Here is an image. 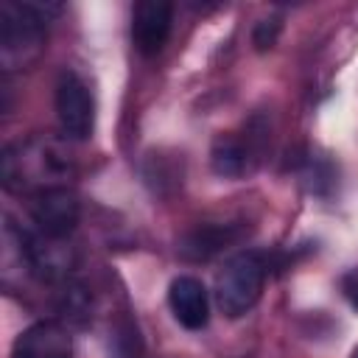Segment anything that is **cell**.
Instances as JSON below:
<instances>
[{"mask_svg":"<svg viewBox=\"0 0 358 358\" xmlns=\"http://www.w3.org/2000/svg\"><path fill=\"white\" fill-rule=\"evenodd\" d=\"M235 227L224 224H201L196 229H190L182 243H179V255L187 257V260H210L213 255H218L229 241H235Z\"/></svg>","mask_w":358,"mask_h":358,"instance_id":"obj_10","label":"cell"},{"mask_svg":"<svg viewBox=\"0 0 358 358\" xmlns=\"http://www.w3.org/2000/svg\"><path fill=\"white\" fill-rule=\"evenodd\" d=\"M168 305L173 319L187 330H204L210 322V294L199 277L179 274L168 288Z\"/></svg>","mask_w":358,"mask_h":358,"instance_id":"obj_8","label":"cell"},{"mask_svg":"<svg viewBox=\"0 0 358 358\" xmlns=\"http://www.w3.org/2000/svg\"><path fill=\"white\" fill-rule=\"evenodd\" d=\"M350 358H358V347H355V350H352V355H350Z\"/></svg>","mask_w":358,"mask_h":358,"instance_id":"obj_14","label":"cell"},{"mask_svg":"<svg viewBox=\"0 0 358 358\" xmlns=\"http://www.w3.org/2000/svg\"><path fill=\"white\" fill-rule=\"evenodd\" d=\"M266 257L260 252H238L232 255L215 274V302L224 316L238 319L246 316L266 285Z\"/></svg>","mask_w":358,"mask_h":358,"instance_id":"obj_3","label":"cell"},{"mask_svg":"<svg viewBox=\"0 0 358 358\" xmlns=\"http://www.w3.org/2000/svg\"><path fill=\"white\" fill-rule=\"evenodd\" d=\"M11 358H73V336L62 322H34L14 338Z\"/></svg>","mask_w":358,"mask_h":358,"instance_id":"obj_7","label":"cell"},{"mask_svg":"<svg viewBox=\"0 0 358 358\" xmlns=\"http://www.w3.org/2000/svg\"><path fill=\"white\" fill-rule=\"evenodd\" d=\"M28 213H31V221L36 224V232L64 241L78 227L81 204L67 185H59V187L34 193L28 201Z\"/></svg>","mask_w":358,"mask_h":358,"instance_id":"obj_5","label":"cell"},{"mask_svg":"<svg viewBox=\"0 0 358 358\" xmlns=\"http://www.w3.org/2000/svg\"><path fill=\"white\" fill-rule=\"evenodd\" d=\"M73 162L62 143L48 137L17 140L3 148L0 157V179L8 193H39L48 187L64 185Z\"/></svg>","mask_w":358,"mask_h":358,"instance_id":"obj_1","label":"cell"},{"mask_svg":"<svg viewBox=\"0 0 358 358\" xmlns=\"http://www.w3.org/2000/svg\"><path fill=\"white\" fill-rule=\"evenodd\" d=\"M252 154L255 151L249 140H241L235 134H221L213 143L210 162L218 176H243L246 171H252V159H255Z\"/></svg>","mask_w":358,"mask_h":358,"instance_id":"obj_9","label":"cell"},{"mask_svg":"<svg viewBox=\"0 0 358 358\" xmlns=\"http://www.w3.org/2000/svg\"><path fill=\"white\" fill-rule=\"evenodd\" d=\"M53 3L3 0L0 3V64L6 73L28 70L39 62L48 42Z\"/></svg>","mask_w":358,"mask_h":358,"instance_id":"obj_2","label":"cell"},{"mask_svg":"<svg viewBox=\"0 0 358 358\" xmlns=\"http://www.w3.org/2000/svg\"><path fill=\"white\" fill-rule=\"evenodd\" d=\"M277 36H280V20H277V17L260 20V22L255 25V31H252V42H255V48H257L260 53L268 50V48H274Z\"/></svg>","mask_w":358,"mask_h":358,"instance_id":"obj_12","label":"cell"},{"mask_svg":"<svg viewBox=\"0 0 358 358\" xmlns=\"http://www.w3.org/2000/svg\"><path fill=\"white\" fill-rule=\"evenodd\" d=\"M173 25V6L168 0H140L131 8V42L143 56H157Z\"/></svg>","mask_w":358,"mask_h":358,"instance_id":"obj_6","label":"cell"},{"mask_svg":"<svg viewBox=\"0 0 358 358\" xmlns=\"http://www.w3.org/2000/svg\"><path fill=\"white\" fill-rule=\"evenodd\" d=\"M59 310H62L64 322L84 324V319L90 316V294H87V288L67 280V285H64V291L59 296Z\"/></svg>","mask_w":358,"mask_h":358,"instance_id":"obj_11","label":"cell"},{"mask_svg":"<svg viewBox=\"0 0 358 358\" xmlns=\"http://www.w3.org/2000/svg\"><path fill=\"white\" fill-rule=\"evenodd\" d=\"M56 117L67 140H90L95 129V103L84 78L73 70H62L56 81Z\"/></svg>","mask_w":358,"mask_h":358,"instance_id":"obj_4","label":"cell"},{"mask_svg":"<svg viewBox=\"0 0 358 358\" xmlns=\"http://www.w3.org/2000/svg\"><path fill=\"white\" fill-rule=\"evenodd\" d=\"M344 294H347V299L352 302V308H358V274H350V277L344 280Z\"/></svg>","mask_w":358,"mask_h":358,"instance_id":"obj_13","label":"cell"}]
</instances>
